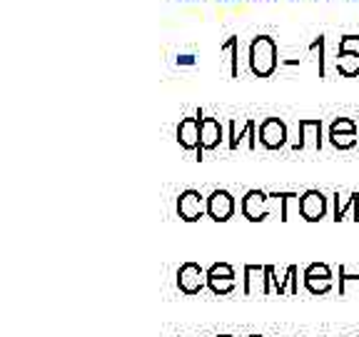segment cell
<instances>
[{
	"mask_svg": "<svg viewBox=\"0 0 359 337\" xmlns=\"http://www.w3.org/2000/svg\"><path fill=\"white\" fill-rule=\"evenodd\" d=\"M330 143L337 150H352L357 145V133H330Z\"/></svg>",
	"mask_w": 359,
	"mask_h": 337,
	"instance_id": "cell-19",
	"label": "cell"
},
{
	"mask_svg": "<svg viewBox=\"0 0 359 337\" xmlns=\"http://www.w3.org/2000/svg\"><path fill=\"white\" fill-rule=\"evenodd\" d=\"M277 43L272 35H257L250 43V70L257 78H269L277 70Z\"/></svg>",
	"mask_w": 359,
	"mask_h": 337,
	"instance_id": "cell-1",
	"label": "cell"
},
{
	"mask_svg": "<svg viewBox=\"0 0 359 337\" xmlns=\"http://www.w3.org/2000/svg\"><path fill=\"white\" fill-rule=\"evenodd\" d=\"M217 337H232V335H217Z\"/></svg>",
	"mask_w": 359,
	"mask_h": 337,
	"instance_id": "cell-27",
	"label": "cell"
},
{
	"mask_svg": "<svg viewBox=\"0 0 359 337\" xmlns=\"http://www.w3.org/2000/svg\"><path fill=\"white\" fill-rule=\"evenodd\" d=\"M245 295L255 298V295H272V280L267 275V265H245Z\"/></svg>",
	"mask_w": 359,
	"mask_h": 337,
	"instance_id": "cell-9",
	"label": "cell"
},
{
	"mask_svg": "<svg viewBox=\"0 0 359 337\" xmlns=\"http://www.w3.org/2000/svg\"><path fill=\"white\" fill-rule=\"evenodd\" d=\"M269 200L272 197L262 190H247L240 202V210L250 223H262L269 218Z\"/></svg>",
	"mask_w": 359,
	"mask_h": 337,
	"instance_id": "cell-8",
	"label": "cell"
},
{
	"mask_svg": "<svg viewBox=\"0 0 359 337\" xmlns=\"http://www.w3.org/2000/svg\"><path fill=\"white\" fill-rule=\"evenodd\" d=\"M320 150L322 147V118L299 120V143H294V150Z\"/></svg>",
	"mask_w": 359,
	"mask_h": 337,
	"instance_id": "cell-13",
	"label": "cell"
},
{
	"mask_svg": "<svg viewBox=\"0 0 359 337\" xmlns=\"http://www.w3.org/2000/svg\"><path fill=\"white\" fill-rule=\"evenodd\" d=\"M334 223H344V220H352L354 218V208H357V200H359V192H349V195H339L334 192Z\"/></svg>",
	"mask_w": 359,
	"mask_h": 337,
	"instance_id": "cell-14",
	"label": "cell"
},
{
	"mask_svg": "<svg viewBox=\"0 0 359 337\" xmlns=\"http://www.w3.org/2000/svg\"><path fill=\"white\" fill-rule=\"evenodd\" d=\"M205 118L202 115V110H197L195 118H182L177 123V130H175V135H177V143L182 150H200V120Z\"/></svg>",
	"mask_w": 359,
	"mask_h": 337,
	"instance_id": "cell-11",
	"label": "cell"
},
{
	"mask_svg": "<svg viewBox=\"0 0 359 337\" xmlns=\"http://www.w3.org/2000/svg\"><path fill=\"white\" fill-rule=\"evenodd\" d=\"M235 197H232L230 190L217 187V190H212L208 195V218L212 223H227L235 215Z\"/></svg>",
	"mask_w": 359,
	"mask_h": 337,
	"instance_id": "cell-6",
	"label": "cell"
},
{
	"mask_svg": "<svg viewBox=\"0 0 359 337\" xmlns=\"http://www.w3.org/2000/svg\"><path fill=\"white\" fill-rule=\"evenodd\" d=\"M309 53H317V62H320V78H325L327 75V67H325V35H317V38L312 40V45H309Z\"/></svg>",
	"mask_w": 359,
	"mask_h": 337,
	"instance_id": "cell-21",
	"label": "cell"
},
{
	"mask_svg": "<svg viewBox=\"0 0 359 337\" xmlns=\"http://www.w3.org/2000/svg\"><path fill=\"white\" fill-rule=\"evenodd\" d=\"M250 337H262V335H250Z\"/></svg>",
	"mask_w": 359,
	"mask_h": 337,
	"instance_id": "cell-28",
	"label": "cell"
},
{
	"mask_svg": "<svg viewBox=\"0 0 359 337\" xmlns=\"http://www.w3.org/2000/svg\"><path fill=\"white\" fill-rule=\"evenodd\" d=\"M224 140V128L217 118H202L200 120V150L195 152L197 163H200L208 150H217Z\"/></svg>",
	"mask_w": 359,
	"mask_h": 337,
	"instance_id": "cell-7",
	"label": "cell"
},
{
	"mask_svg": "<svg viewBox=\"0 0 359 337\" xmlns=\"http://www.w3.org/2000/svg\"><path fill=\"white\" fill-rule=\"evenodd\" d=\"M259 143L267 150H280L287 143V125L280 118H264L259 123Z\"/></svg>",
	"mask_w": 359,
	"mask_h": 337,
	"instance_id": "cell-10",
	"label": "cell"
},
{
	"mask_svg": "<svg viewBox=\"0 0 359 337\" xmlns=\"http://www.w3.org/2000/svg\"><path fill=\"white\" fill-rule=\"evenodd\" d=\"M304 280H332V270L325 263H312L304 270Z\"/></svg>",
	"mask_w": 359,
	"mask_h": 337,
	"instance_id": "cell-18",
	"label": "cell"
},
{
	"mask_svg": "<svg viewBox=\"0 0 359 337\" xmlns=\"http://www.w3.org/2000/svg\"><path fill=\"white\" fill-rule=\"evenodd\" d=\"M304 287L312 295H327L332 290V280H304Z\"/></svg>",
	"mask_w": 359,
	"mask_h": 337,
	"instance_id": "cell-23",
	"label": "cell"
},
{
	"mask_svg": "<svg viewBox=\"0 0 359 337\" xmlns=\"http://www.w3.org/2000/svg\"><path fill=\"white\" fill-rule=\"evenodd\" d=\"M208 272H212V275H222V277H235V267L227 265V263H215Z\"/></svg>",
	"mask_w": 359,
	"mask_h": 337,
	"instance_id": "cell-24",
	"label": "cell"
},
{
	"mask_svg": "<svg viewBox=\"0 0 359 337\" xmlns=\"http://www.w3.org/2000/svg\"><path fill=\"white\" fill-rule=\"evenodd\" d=\"M208 287H210V292H212V295L224 298V295L235 292L237 277H222V275H212V272H208Z\"/></svg>",
	"mask_w": 359,
	"mask_h": 337,
	"instance_id": "cell-15",
	"label": "cell"
},
{
	"mask_svg": "<svg viewBox=\"0 0 359 337\" xmlns=\"http://www.w3.org/2000/svg\"><path fill=\"white\" fill-rule=\"evenodd\" d=\"M177 218L185 220V223H197L208 215V200L200 195V190H182L177 195Z\"/></svg>",
	"mask_w": 359,
	"mask_h": 337,
	"instance_id": "cell-3",
	"label": "cell"
},
{
	"mask_svg": "<svg viewBox=\"0 0 359 337\" xmlns=\"http://www.w3.org/2000/svg\"><path fill=\"white\" fill-rule=\"evenodd\" d=\"M227 138H230V140H227L230 150H237L242 140H247L250 150H257V123H255V120H245V125L237 128L235 120H230V123H227Z\"/></svg>",
	"mask_w": 359,
	"mask_h": 337,
	"instance_id": "cell-12",
	"label": "cell"
},
{
	"mask_svg": "<svg viewBox=\"0 0 359 337\" xmlns=\"http://www.w3.org/2000/svg\"><path fill=\"white\" fill-rule=\"evenodd\" d=\"M219 51L230 53V75L232 78H240V38L232 35L227 43L219 45Z\"/></svg>",
	"mask_w": 359,
	"mask_h": 337,
	"instance_id": "cell-16",
	"label": "cell"
},
{
	"mask_svg": "<svg viewBox=\"0 0 359 337\" xmlns=\"http://www.w3.org/2000/svg\"><path fill=\"white\" fill-rule=\"evenodd\" d=\"M187 337H197V335H187Z\"/></svg>",
	"mask_w": 359,
	"mask_h": 337,
	"instance_id": "cell-29",
	"label": "cell"
},
{
	"mask_svg": "<svg viewBox=\"0 0 359 337\" xmlns=\"http://www.w3.org/2000/svg\"><path fill=\"white\" fill-rule=\"evenodd\" d=\"M208 285V272L197 263H182L177 270V290L182 295H200Z\"/></svg>",
	"mask_w": 359,
	"mask_h": 337,
	"instance_id": "cell-4",
	"label": "cell"
},
{
	"mask_svg": "<svg viewBox=\"0 0 359 337\" xmlns=\"http://www.w3.org/2000/svg\"><path fill=\"white\" fill-rule=\"evenodd\" d=\"M349 282H357V287H359V267H357V272H349L347 270V265H339V295H347V285Z\"/></svg>",
	"mask_w": 359,
	"mask_h": 337,
	"instance_id": "cell-20",
	"label": "cell"
},
{
	"mask_svg": "<svg viewBox=\"0 0 359 337\" xmlns=\"http://www.w3.org/2000/svg\"><path fill=\"white\" fill-rule=\"evenodd\" d=\"M177 65H195V55H190V53L177 55Z\"/></svg>",
	"mask_w": 359,
	"mask_h": 337,
	"instance_id": "cell-25",
	"label": "cell"
},
{
	"mask_svg": "<svg viewBox=\"0 0 359 337\" xmlns=\"http://www.w3.org/2000/svg\"><path fill=\"white\" fill-rule=\"evenodd\" d=\"M230 3H232V0H230Z\"/></svg>",
	"mask_w": 359,
	"mask_h": 337,
	"instance_id": "cell-31",
	"label": "cell"
},
{
	"mask_svg": "<svg viewBox=\"0 0 359 337\" xmlns=\"http://www.w3.org/2000/svg\"><path fill=\"white\" fill-rule=\"evenodd\" d=\"M337 73L344 78L359 75V35H342L337 51Z\"/></svg>",
	"mask_w": 359,
	"mask_h": 337,
	"instance_id": "cell-2",
	"label": "cell"
},
{
	"mask_svg": "<svg viewBox=\"0 0 359 337\" xmlns=\"http://www.w3.org/2000/svg\"><path fill=\"white\" fill-rule=\"evenodd\" d=\"M327 210H330V202L322 190H304L299 195V215L304 223H320L327 218Z\"/></svg>",
	"mask_w": 359,
	"mask_h": 337,
	"instance_id": "cell-5",
	"label": "cell"
},
{
	"mask_svg": "<svg viewBox=\"0 0 359 337\" xmlns=\"http://www.w3.org/2000/svg\"><path fill=\"white\" fill-rule=\"evenodd\" d=\"M354 223H359V200H357V208H354Z\"/></svg>",
	"mask_w": 359,
	"mask_h": 337,
	"instance_id": "cell-26",
	"label": "cell"
},
{
	"mask_svg": "<svg viewBox=\"0 0 359 337\" xmlns=\"http://www.w3.org/2000/svg\"><path fill=\"white\" fill-rule=\"evenodd\" d=\"M357 128H359V120H357Z\"/></svg>",
	"mask_w": 359,
	"mask_h": 337,
	"instance_id": "cell-30",
	"label": "cell"
},
{
	"mask_svg": "<svg viewBox=\"0 0 359 337\" xmlns=\"http://www.w3.org/2000/svg\"><path fill=\"white\" fill-rule=\"evenodd\" d=\"M269 197H275V200L280 202V220L287 223V220H290V205L292 202H299V195L297 192H272Z\"/></svg>",
	"mask_w": 359,
	"mask_h": 337,
	"instance_id": "cell-17",
	"label": "cell"
},
{
	"mask_svg": "<svg viewBox=\"0 0 359 337\" xmlns=\"http://www.w3.org/2000/svg\"><path fill=\"white\" fill-rule=\"evenodd\" d=\"M357 120L352 118H337L334 123L330 125V133H357Z\"/></svg>",
	"mask_w": 359,
	"mask_h": 337,
	"instance_id": "cell-22",
	"label": "cell"
}]
</instances>
